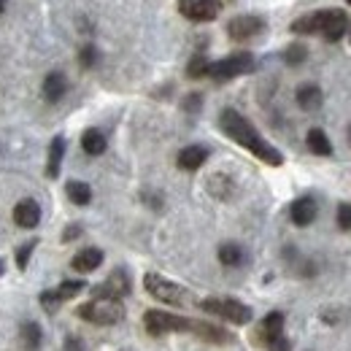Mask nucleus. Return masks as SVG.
Instances as JSON below:
<instances>
[{"label": "nucleus", "mask_w": 351, "mask_h": 351, "mask_svg": "<svg viewBox=\"0 0 351 351\" xmlns=\"http://www.w3.org/2000/svg\"><path fill=\"white\" fill-rule=\"evenodd\" d=\"M278 335H284V313H281V311H273V313H267L263 319V324H260L254 341L267 346V343H270L273 338H278Z\"/></svg>", "instance_id": "nucleus-11"}, {"label": "nucleus", "mask_w": 351, "mask_h": 351, "mask_svg": "<svg viewBox=\"0 0 351 351\" xmlns=\"http://www.w3.org/2000/svg\"><path fill=\"white\" fill-rule=\"evenodd\" d=\"M60 298H57V292H51V289H46V292H41V306H44L46 313H54L57 308H60Z\"/></svg>", "instance_id": "nucleus-30"}, {"label": "nucleus", "mask_w": 351, "mask_h": 351, "mask_svg": "<svg viewBox=\"0 0 351 351\" xmlns=\"http://www.w3.org/2000/svg\"><path fill=\"white\" fill-rule=\"evenodd\" d=\"M3 11H5V0H0V14H3Z\"/></svg>", "instance_id": "nucleus-36"}, {"label": "nucleus", "mask_w": 351, "mask_h": 351, "mask_svg": "<svg viewBox=\"0 0 351 351\" xmlns=\"http://www.w3.org/2000/svg\"><path fill=\"white\" fill-rule=\"evenodd\" d=\"M65 92H68V79L62 76V73H49L44 79V97L49 103H57V100H62L65 97Z\"/></svg>", "instance_id": "nucleus-17"}, {"label": "nucleus", "mask_w": 351, "mask_h": 351, "mask_svg": "<svg viewBox=\"0 0 351 351\" xmlns=\"http://www.w3.org/2000/svg\"><path fill=\"white\" fill-rule=\"evenodd\" d=\"M246 260V254H243V249L238 246V243H221L219 246V263L227 265V267H238V265H243Z\"/></svg>", "instance_id": "nucleus-23"}, {"label": "nucleus", "mask_w": 351, "mask_h": 351, "mask_svg": "<svg viewBox=\"0 0 351 351\" xmlns=\"http://www.w3.org/2000/svg\"><path fill=\"white\" fill-rule=\"evenodd\" d=\"M295 100H298V106L303 111H319L322 103H324V95H322V89L316 87V84H303V87H298Z\"/></svg>", "instance_id": "nucleus-16"}, {"label": "nucleus", "mask_w": 351, "mask_h": 351, "mask_svg": "<svg viewBox=\"0 0 351 351\" xmlns=\"http://www.w3.org/2000/svg\"><path fill=\"white\" fill-rule=\"evenodd\" d=\"M346 30H349V16H346L343 8H324V11H319V33L324 36V41L335 44V41H341L346 36Z\"/></svg>", "instance_id": "nucleus-7"}, {"label": "nucleus", "mask_w": 351, "mask_h": 351, "mask_svg": "<svg viewBox=\"0 0 351 351\" xmlns=\"http://www.w3.org/2000/svg\"><path fill=\"white\" fill-rule=\"evenodd\" d=\"M3 270H5V267H3V263H0V276H3Z\"/></svg>", "instance_id": "nucleus-37"}, {"label": "nucleus", "mask_w": 351, "mask_h": 351, "mask_svg": "<svg viewBox=\"0 0 351 351\" xmlns=\"http://www.w3.org/2000/svg\"><path fill=\"white\" fill-rule=\"evenodd\" d=\"M36 246H38V241H27V243L19 246V252H16V265H19V270L27 267V260H30V254H33Z\"/></svg>", "instance_id": "nucleus-29"}, {"label": "nucleus", "mask_w": 351, "mask_h": 351, "mask_svg": "<svg viewBox=\"0 0 351 351\" xmlns=\"http://www.w3.org/2000/svg\"><path fill=\"white\" fill-rule=\"evenodd\" d=\"M103 265V252L100 249H82L73 260H71V267L76 270V273H92V270H97Z\"/></svg>", "instance_id": "nucleus-15"}, {"label": "nucleus", "mask_w": 351, "mask_h": 351, "mask_svg": "<svg viewBox=\"0 0 351 351\" xmlns=\"http://www.w3.org/2000/svg\"><path fill=\"white\" fill-rule=\"evenodd\" d=\"M306 143H308V149H311L316 157H330V154H332V143H330L327 132L322 130V128H313V130H308Z\"/></svg>", "instance_id": "nucleus-20"}, {"label": "nucleus", "mask_w": 351, "mask_h": 351, "mask_svg": "<svg viewBox=\"0 0 351 351\" xmlns=\"http://www.w3.org/2000/svg\"><path fill=\"white\" fill-rule=\"evenodd\" d=\"M263 30H265V19L263 16H254V14H241V16H235V19L227 22V36L232 41H252Z\"/></svg>", "instance_id": "nucleus-10"}, {"label": "nucleus", "mask_w": 351, "mask_h": 351, "mask_svg": "<svg viewBox=\"0 0 351 351\" xmlns=\"http://www.w3.org/2000/svg\"><path fill=\"white\" fill-rule=\"evenodd\" d=\"M62 157H65V138L57 135L49 146V160H46V176L49 178H57L60 176V165H62Z\"/></svg>", "instance_id": "nucleus-18"}, {"label": "nucleus", "mask_w": 351, "mask_h": 351, "mask_svg": "<svg viewBox=\"0 0 351 351\" xmlns=\"http://www.w3.org/2000/svg\"><path fill=\"white\" fill-rule=\"evenodd\" d=\"M65 192H68V200L76 203V206H89L92 203V189L84 181H68Z\"/></svg>", "instance_id": "nucleus-22"}, {"label": "nucleus", "mask_w": 351, "mask_h": 351, "mask_svg": "<svg viewBox=\"0 0 351 351\" xmlns=\"http://www.w3.org/2000/svg\"><path fill=\"white\" fill-rule=\"evenodd\" d=\"M178 14L189 22H214L221 14L219 0H178Z\"/></svg>", "instance_id": "nucleus-8"}, {"label": "nucleus", "mask_w": 351, "mask_h": 351, "mask_svg": "<svg viewBox=\"0 0 351 351\" xmlns=\"http://www.w3.org/2000/svg\"><path fill=\"white\" fill-rule=\"evenodd\" d=\"M219 128L227 138H232L238 146H243L246 152H252L257 160H263L265 165H273V168L284 165V154H281L276 146H270L263 135L254 130V125H252L243 114H238L235 108H224V111H221Z\"/></svg>", "instance_id": "nucleus-1"}, {"label": "nucleus", "mask_w": 351, "mask_h": 351, "mask_svg": "<svg viewBox=\"0 0 351 351\" xmlns=\"http://www.w3.org/2000/svg\"><path fill=\"white\" fill-rule=\"evenodd\" d=\"M79 235H82V227H79V224H71V227L65 230L62 241H73V238H79Z\"/></svg>", "instance_id": "nucleus-35"}, {"label": "nucleus", "mask_w": 351, "mask_h": 351, "mask_svg": "<svg viewBox=\"0 0 351 351\" xmlns=\"http://www.w3.org/2000/svg\"><path fill=\"white\" fill-rule=\"evenodd\" d=\"M200 103H203V97H200L197 92H192V95L184 100V111H200Z\"/></svg>", "instance_id": "nucleus-34"}, {"label": "nucleus", "mask_w": 351, "mask_h": 351, "mask_svg": "<svg viewBox=\"0 0 351 351\" xmlns=\"http://www.w3.org/2000/svg\"><path fill=\"white\" fill-rule=\"evenodd\" d=\"M316 214H319V208H316V200L313 197H298L292 203V208H289V217H292V221L298 227H308L311 221L316 219Z\"/></svg>", "instance_id": "nucleus-14"}, {"label": "nucleus", "mask_w": 351, "mask_h": 351, "mask_svg": "<svg viewBox=\"0 0 351 351\" xmlns=\"http://www.w3.org/2000/svg\"><path fill=\"white\" fill-rule=\"evenodd\" d=\"M208 60H206V54H195L192 60H189V68H186V73L192 76V79H203V76H208Z\"/></svg>", "instance_id": "nucleus-27"}, {"label": "nucleus", "mask_w": 351, "mask_h": 351, "mask_svg": "<svg viewBox=\"0 0 351 351\" xmlns=\"http://www.w3.org/2000/svg\"><path fill=\"white\" fill-rule=\"evenodd\" d=\"M79 62H82V68H92V65L97 62V49L92 44H87L79 51Z\"/></svg>", "instance_id": "nucleus-31"}, {"label": "nucleus", "mask_w": 351, "mask_h": 351, "mask_svg": "<svg viewBox=\"0 0 351 351\" xmlns=\"http://www.w3.org/2000/svg\"><path fill=\"white\" fill-rule=\"evenodd\" d=\"M143 287L154 300L168 303V306H184V300H186V289L173 284L171 278L160 276V273H146L143 276Z\"/></svg>", "instance_id": "nucleus-4"}, {"label": "nucleus", "mask_w": 351, "mask_h": 351, "mask_svg": "<svg viewBox=\"0 0 351 351\" xmlns=\"http://www.w3.org/2000/svg\"><path fill=\"white\" fill-rule=\"evenodd\" d=\"M76 316H82L89 324H117L125 316V308L119 300H89L76 308Z\"/></svg>", "instance_id": "nucleus-3"}, {"label": "nucleus", "mask_w": 351, "mask_h": 351, "mask_svg": "<svg viewBox=\"0 0 351 351\" xmlns=\"http://www.w3.org/2000/svg\"><path fill=\"white\" fill-rule=\"evenodd\" d=\"M95 300H122L130 295V276L125 270H114L103 284L92 289Z\"/></svg>", "instance_id": "nucleus-9"}, {"label": "nucleus", "mask_w": 351, "mask_h": 351, "mask_svg": "<svg viewBox=\"0 0 351 351\" xmlns=\"http://www.w3.org/2000/svg\"><path fill=\"white\" fill-rule=\"evenodd\" d=\"M349 141H351V130H349Z\"/></svg>", "instance_id": "nucleus-38"}, {"label": "nucleus", "mask_w": 351, "mask_h": 351, "mask_svg": "<svg viewBox=\"0 0 351 351\" xmlns=\"http://www.w3.org/2000/svg\"><path fill=\"white\" fill-rule=\"evenodd\" d=\"M338 227L341 230H351V203H341L338 206Z\"/></svg>", "instance_id": "nucleus-32"}, {"label": "nucleus", "mask_w": 351, "mask_h": 351, "mask_svg": "<svg viewBox=\"0 0 351 351\" xmlns=\"http://www.w3.org/2000/svg\"><path fill=\"white\" fill-rule=\"evenodd\" d=\"M82 289H84V281H62L54 292H57L60 300H71V298H76Z\"/></svg>", "instance_id": "nucleus-28"}, {"label": "nucleus", "mask_w": 351, "mask_h": 351, "mask_svg": "<svg viewBox=\"0 0 351 351\" xmlns=\"http://www.w3.org/2000/svg\"><path fill=\"white\" fill-rule=\"evenodd\" d=\"M189 332H195L197 338H203V341H208V343H227V341H230V335H227L221 327L206 324V322H192Z\"/></svg>", "instance_id": "nucleus-19"}, {"label": "nucleus", "mask_w": 351, "mask_h": 351, "mask_svg": "<svg viewBox=\"0 0 351 351\" xmlns=\"http://www.w3.org/2000/svg\"><path fill=\"white\" fill-rule=\"evenodd\" d=\"M306 57H308V49L303 44H292L284 49V62L292 65V68H295V65H303Z\"/></svg>", "instance_id": "nucleus-26"}, {"label": "nucleus", "mask_w": 351, "mask_h": 351, "mask_svg": "<svg viewBox=\"0 0 351 351\" xmlns=\"http://www.w3.org/2000/svg\"><path fill=\"white\" fill-rule=\"evenodd\" d=\"M22 346L27 351H36L41 346V327L36 322H25L22 324Z\"/></svg>", "instance_id": "nucleus-25"}, {"label": "nucleus", "mask_w": 351, "mask_h": 351, "mask_svg": "<svg viewBox=\"0 0 351 351\" xmlns=\"http://www.w3.org/2000/svg\"><path fill=\"white\" fill-rule=\"evenodd\" d=\"M143 327H146L149 335L162 338V335H168V332H189L192 322L184 319V316L165 313V311H146V316H143Z\"/></svg>", "instance_id": "nucleus-5"}, {"label": "nucleus", "mask_w": 351, "mask_h": 351, "mask_svg": "<svg viewBox=\"0 0 351 351\" xmlns=\"http://www.w3.org/2000/svg\"><path fill=\"white\" fill-rule=\"evenodd\" d=\"M200 311H206L211 316H219V319H227L232 324H249L252 322V308L238 303V300H219V298L200 300Z\"/></svg>", "instance_id": "nucleus-6"}, {"label": "nucleus", "mask_w": 351, "mask_h": 351, "mask_svg": "<svg viewBox=\"0 0 351 351\" xmlns=\"http://www.w3.org/2000/svg\"><path fill=\"white\" fill-rule=\"evenodd\" d=\"M289 30H292V33H298V36H313V33H319V11H313V14H306V16L295 19V22L289 25Z\"/></svg>", "instance_id": "nucleus-24"}, {"label": "nucleus", "mask_w": 351, "mask_h": 351, "mask_svg": "<svg viewBox=\"0 0 351 351\" xmlns=\"http://www.w3.org/2000/svg\"><path fill=\"white\" fill-rule=\"evenodd\" d=\"M106 135L97 130V128H89V130H84V135H82V149L87 152L89 157H100L103 152H106Z\"/></svg>", "instance_id": "nucleus-21"}, {"label": "nucleus", "mask_w": 351, "mask_h": 351, "mask_svg": "<svg viewBox=\"0 0 351 351\" xmlns=\"http://www.w3.org/2000/svg\"><path fill=\"white\" fill-rule=\"evenodd\" d=\"M14 221L19 227H25V230L38 227V221H41V206L36 200H30V197L27 200H19L16 208H14Z\"/></svg>", "instance_id": "nucleus-12"}, {"label": "nucleus", "mask_w": 351, "mask_h": 351, "mask_svg": "<svg viewBox=\"0 0 351 351\" xmlns=\"http://www.w3.org/2000/svg\"><path fill=\"white\" fill-rule=\"evenodd\" d=\"M267 349H270V351H289V349H292V343H289L284 335H278V338H273V341L267 343Z\"/></svg>", "instance_id": "nucleus-33"}, {"label": "nucleus", "mask_w": 351, "mask_h": 351, "mask_svg": "<svg viewBox=\"0 0 351 351\" xmlns=\"http://www.w3.org/2000/svg\"><path fill=\"white\" fill-rule=\"evenodd\" d=\"M349 5H351V0H349Z\"/></svg>", "instance_id": "nucleus-39"}, {"label": "nucleus", "mask_w": 351, "mask_h": 351, "mask_svg": "<svg viewBox=\"0 0 351 351\" xmlns=\"http://www.w3.org/2000/svg\"><path fill=\"white\" fill-rule=\"evenodd\" d=\"M254 71V57L249 51H235L224 60H217L208 65V76L214 82H230V79H238V76H246Z\"/></svg>", "instance_id": "nucleus-2"}, {"label": "nucleus", "mask_w": 351, "mask_h": 351, "mask_svg": "<svg viewBox=\"0 0 351 351\" xmlns=\"http://www.w3.org/2000/svg\"><path fill=\"white\" fill-rule=\"evenodd\" d=\"M206 160H208V149L192 143V146H186V149L178 152V160H176V162H178L181 171H197V168L206 165Z\"/></svg>", "instance_id": "nucleus-13"}]
</instances>
